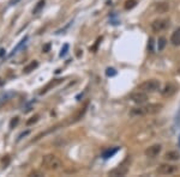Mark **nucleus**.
I'll return each mask as SVG.
<instances>
[{
	"label": "nucleus",
	"mask_w": 180,
	"mask_h": 177,
	"mask_svg": "<svg viewBox=\"0 0 180 177\" xmlns=\"http://www.w3.org/2000/svg\"><path fill=\"white\" fill-rule=\"evenodd\" d=\"M161 109H162V104H160V103H150V104H147L144 107L133 108V109L131 110V115H135V116L155 115V114L160 112Z\"/></svg>",
	"instance_id": "1"
},
{
	"label": "nucleus",
	"mask_w": 180,
	"mask_h": 177,
	"mask_svg": "<svg viewBox=\"0 0 180 177\" xmlns=\"http://www.w3.org/2000/svg\"><path fill=\"white\" fill-rule=\"evenodd\" d=\"M42 164L46 169H48L51 171H56V170H59L61 168V162L54 154H46L42 158Z\"/></svg>",
	"instance_id": "2"
},
{
	"label": "nucleus",
	"mask_w": 180,
	"mask_h": 177,
	"mask_svg": "<svg viewBox=\"0 0 180 177\" xmlns=\"http://www.w3.org/2000/svg\"><path fill=\"white\" fill-rule=\"evenodd\" d=\"M160 89V82L157 79H149V80H145L142 84L138 85V90L140 91H144V92H155Z\"/></svg>",
	"instance_id": "3"
},
{
	"label": "nucleus",
	"mask_w": 180,
	"mask_h": 177,
	"mask_svg": "<svg viewBox=\"0 0 180 177\" xmlns=\"http://www.w3.org/2000/svg\"><path fill=\"white\" fill-rule=\"evenodd\" d=\"M130 99L132 101V102H135L136 104H144L147 101H148V95H147V92H144V91H136V92H132L131 95H130Z\"/></svg>",
	"instance_id": "4"
},
{
	"label": "nucleus",
	"mask_w": 180,
	"mask_h": 177,
	"mask_svg": "<svg viewBox=\"0 0 180 177\" xmlns=\"http://www.w3.org/2000/svg\"><path fill=\"white\" fill-rule=\"evenodd\" d=\"M160 175H172L174 172L178 171V166L175 165H172V164H161L157 170H156Z\"/></svg>",
	"instance_id": "5"
},
{
	"label": "nucleus",
	"mask_w": 180,
	"mask_h": 177,
	"mask_svg": "<svg viewBox=\"0 0 180 177\" xmlns=\"http://www.w3.org/2000/svg\"><path fill=\"white\" fill-rule=\"evenodd\" d=\"M161 151H162V146L160 144H156V145L149 146L147 150L144 151V154L147 157H149V158H155L156 156H159L161 153Z\"/></svg>",
	"instance_id": "6"
},
{
	"label": "nucleus",
	"mask_w": 180,
	"mask_h": 177,
	"mask_svg": "<svg viewBox=\"0 0 180 177\" xmlns=\"http://www.w3.org/2000/svg\"><path fill=\"white\" fill-rule=\"evenodd\" d=\"M168 20L167 19H156L151 23V29L154 32H160L162 30H165L168 27Z\"/></svg>",
	"instance_id": "7"
},
{
	"label": "nucleus",
	"mask_w": 180,
	"mask_h": 177,
	"mask_svg": "<svg viewBox=\"0 0 180 177\" xmlns=\"http://www.w3.org/2000/svg\"><path fill=\"white\" fill-rule=\"evenodd\" d=\"M127 172H128V169L126 166H124V165H120V166H117L115 169H113V170L109 171V176H125Z\"/></svg>",
	"instance_id": "8"
},
{
	"label": "nucleus",
	"mask_w": 180,
	"mask_h": 177,
	"mask_svg": "<svg viewBox=\"0 0 180 177\" xmlns=\"http://www.w3.org/2000/svg\"><path fill=\"white\" fill-rule=\"evenodd\" d=\"M175 91H177V86L175 85H173V84H166L165 87H163V90L161 91V94H162L163 97H170V96H173L175 94Z\"/></svg>",
	"instance_id": "9"
},
{
	"label": "nucleus",
	"mask_w": 180,
	"mask_h": 177,
	"mask_svg": "<svg viewBox=\"0 0 180 177\" xmlns=\"http://www.w3.org/2000/svg\"><path fill=\"white\" fill-rule=\"evenodd\" d=\"M165 159L167 160H172V162H175V160H179L180 159V153L178 151H169L165 154Z\"/></svg>",
	"instance_id": "10"
},
{
	"label": "nucleus",
	"mask_w": 180,
	"mask_h": 177,
	"mask_svg": "<svg viewBox=\"0 0 180 177\" xmlns=\"http://www.w3.org/2000/svg\"><path fill=\"white\" fill-rule=\"evenodd\" d=\"M170 42L173 46H180V28L174 30V32L170 36Z\"/></svg>",
	"instance_id": "11"
},
{
	"label": "nucleus",
	"mask_w": 180,
	"mask_h": 177,
	"mask_svg": "<svg viewBox=\"0 0 180 177\" xmlns=\"http://www.w3.org/2000/svg\"><path fill=\"white\" fill-rule=\"evenodd\" d=\"M119 150H120V147H112V149H108V150L105 151V152L102 153V158H103V159H108V158L113 157Z\"/></svg>",
	"instance_id": "12"
},
{
	"label": "nucleus",
	"mask_w": 180,
	"mask_h": 177,
	"mask_svg": "<svg viewBox=\"0 0 180 177\" xmlns=\"http://www.w3.org/2000/svg\"><path fill=\"white\" fill-rule=\"evenodd\" d=\"M37 66H39V62H37L36 60H34V61H31L29 65H27V66L24 67L23 72H24L25 74H28V73H30L31 71H34L35 68H37Z\"/></svg>",
	"instance_id": "13"
},
{
	"label": "nucleus",
	"mask_w": 180,
	"mask_h": 177,
	"mask_svg": "<svg viewBox=\"0 0 180 177\" xmlns=\"http://www.w3.org/2000/svg\"><path fill=\"white\" fill-rule=\"evenodd\" d=\"M156 10L160 13H165V12H167L169 10V5L166 4V2H160V4L156 5Z\"/></svg>",
	"instance_id": "14"
},
{
	"label": "nucleus",
	"mask_w": 180,
	"mask_h": 177,
	"mask_svg": "<svg viewBox=\"0 0 180 177\" xmlns=\"http://www.w3.org/2000/svg\"><path fill=\"white\" fill-rule=\"evenodd\" d=\"M137 5V0H126L125 1V10H132Z\"/></svg>",
	"instance_id": "15"
},
{
	"label": "nucleus",
	"mask_w": 180,
	"mask_h": 177,
	"mask_svg": "<svg viewBox=\"0 0 180 177\" xmlns=\"http://www.w3.org/2000/svg\"><path fill=\"white\" fill-rule=\"evenodd\" d=\"M44 2H46V0H40L37 4H36V6L34 7V10H33V13L34 14H37L40 11L42 10V7L44 6Z\"/></svg>",
	"instance_id": "16"
},
{
	"label": "nucleus",
	"mask_w": 180,
	"mask_h": 177,
	"mask_svg": "<svg viewBox=\"0 0 180 177\" xmlns=\"http://www.w3.org/2000/svg\"><path fill=\"white\" fill-rule=\"evenodd\" d=\"M61 82V79H56V82H51L49 83V84H48V85H47V86H46V87H43V89H42V91L41 92H40V94H44V92H47V91H48V89H49V87H54V86H56V85H58V84H59V83Z\"/></svg>",
	"instance_id": "17"
},
{
	"label": "nucleus",
	"mask_w": 180,
	"mask_h": 177,
	"mask_svg": "<svg viewBox=\"0 0 180 177\" xmlns=\"http://www.w3.org/2000/svg\"><path fill=\"white\" fill-rule=\"evenodd\" d=\"M166 44H167L166 39H165V37H160V39H159V44H157V49H159V52L163 50L165 47H166Z\"/></svg>",
	"instance_id": "18"
},
{
	"label": "nucleus",
	"mask_w": 180,
	"mask_h": 177,
	"mask_svg": "<svg viewBox=\"0 0 180 177\" xmlns=\"http://www.w3.org/2000/svg\"><path fill=\"white\" fill-rule=\"evenodd\" d=\"M27 40H28V36H25V37H24V39H23V40L21 41V43H19V44H18V46H17V47L14 48L13 50H12V53L10 54V56H12L13 54H16V53H17V50H18V49H19V48H21L22 46H24V44H25V42H27Z\"/></svg>",
	"instance_id": "19"
},
{
	"label": "nucleus",
	"mask_w": 180,
	"mask_h": 177,
	"mask_svg": "<svg viewBox=\"0 0 180 177\" xmlns=\"http://www.w3.org/2000/svg\"><path fill=\"white\" fill-rule=\"evenodd\" d=\"M18 122H19V117H18V116L13 117V119L10 121V128H14V127L18 124Z\"/></svg>",
	"instance_id": "20"
},
{
	"label": "nucleus",
	"mask_w": 180,
	"mask_h": 177,
	"mask_svg": "<svg viewBox=\"0 0 180 177\" xmlns=\"http://www.w3.org/2000/svg\"><path fill=\"white\" fill-rule=\"evenodd\" d=\"M37 120H39V115H34L33 117H30V120L27 121V126H30V124H33V123H36L37 122Z\"/></svg>",
	"instance_id": "21"
},
{
	"label": "nucleus",
	"mask_w": 180,
	"mask_h": 177,
	"mask_svg": "<svg viewBox=\"0 0 180 177\" xmlns=\"http://www.w3.org/2000/svg\"><path fill=\"white\" fill-rule=\"evenodd\" d=\"M106 74H107L108 77H113V76L117 74V71H115L114 68H107V69H106Z\"/></svg>",
	"instance_id": "22"
},
{
	"label": "nucleus",
	"mask_w": 180,
	"mask_h": 177,
	"mask_svg": "<svg viewBox=\"0 0 180 177\" xmlns=\"http://www.w3.org/2000/svg\"><path fill=\"white\" fill-rule=\"evenodd\" d=\"M154 43H155V42H154V39H152V37H150V39H149V43H148V49H149V52H154Z\"/></svg>",
	"instance_id": "23"
},
{
	"label": "nucleus",
	"mask_w": 180,
	"mask_h": 177,
	"mask_svg": "<svg viewBox=\"0 0 180 177\" xmlns=\"http://www.w3.org/2000/svg\"><path fill=\"white\" fill-rule=\"evenodd\" d=\"M67 50H69V44H64V47H63V49L60 52V56H65Z\"/></svg>",
	"instance_id": "24"
},
{
	"label": "nucleus",
	"mask_w": 180,
	"mask_h": 177,
	"mask_svg": "<svg viewBox=\"0 0 180 177\" xmlns=\"http://www.w3.org/2000/svg\"><path fill=\"white\" fill-rule=\"evenodd\" d=\"M49 48H51V44H49V43H48V44H46V46L43 47V49H42V50H43V53H47V52L49 50Z\"/></svg>",
	"instance_id": "25"
},
{
	"label": "nucleus",
	"mask_w": 180,
	"mask_h": 177,
	"mask_svg": "<svg viewBox=\"0 0 180 177\" xmlns=\"http://www.w3.org/2000/svg\"><path fill=\"white\" fill-rule=\"evenodd\" d=\"M4 54H5V49H0V57L4 56Z\"/></svg>",
	"instance_id": "26"
},
{
	"label": "nucleus",
	"mask_w": 180,
	"mask_h": 177,
	"mask_svg": "<svg viewBox=\"0 0 180 177\" xmlns=\"http://www.w3.org/2000/svg\"><path fill=\"white\" fill-rule=\"evenodd\" d=\"M179 142H180V139H179Z\"/></svg>",
	"instance_id": "27"
}]
</instances>
